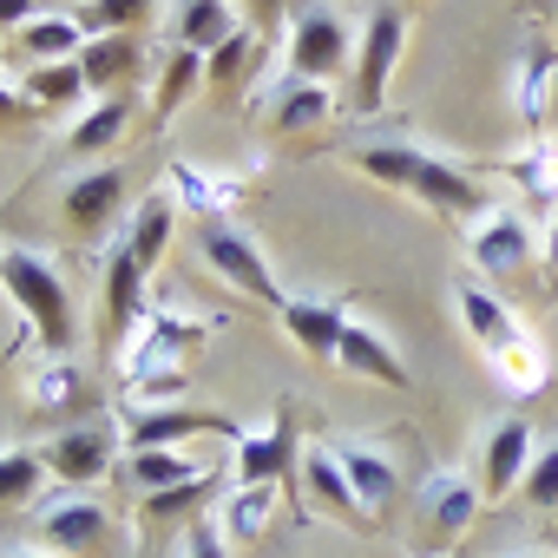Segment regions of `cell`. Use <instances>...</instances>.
<instances>
[{"label":"cell","instance_id":"cell-25","mask_svg":"<svg viewBox=\"0 0 558 558\" xmlns=\"http://www.w3.org/2000/svg\"><path fill=\"white\" fill-rule=\"evenodd\" d=\"M86 401V381H80V368L66 362V355H40L34 368H27V408L40 414V421H60V414H73Z\"/></svg>","mask_w":558,"mask_h":558},{"label":"cell","instance_id":"cell-16","mask_svg":"<svg viewBox=\"0 0 558 558\" xmlns=\"http://www.w3.org/2000/svg\"><path fill=\"white\" fill-rule=\"evenodd\" d=\"M106 506L99 499H86V493H73V499H53V506H40V538L60 551V558H86V551H99L106 545Z\"/></svg>","mask_w":558,"mask_h":558},{"label":"cell","instance_id":"cell-28","mask_svg":"<svg viewBox=\"0 0 558 558\" xmlns=\"http://www.w3.org/2000/svg\"><path fill=\"white\" fill-rule=\"evenodd\" d=\"M551 73H558V47L551 40H525L519 47V119H525L532 138L545 132V86H551Z\"/></svg>","mask_w":558,"mask_h":558},{"label":"cell","instance_id":"cell-34","mask_svg":"<svg viewBox=\"0 0 558 558\" xmlns=\"http://www.w3.org/2000/svg\"><path fill=\"white\" fill-rule=\"evenodd\" d=\"M125 473H132V486H138V499L145 493H165V486H184V480H197V473H210V466H191L178 447H132V460H125Z\"/></svg>","mask_w":558,"mask_h":558},{"label":"cell","instance_id":"cell-43","mask_svg":"<svg viewBox=\"0 0 558 558\" xmlns=\"http://www.w3.org/2000/svg\"><path fill=\"white\" fill-rule=\"evenodd\" d=\"M283 14H296V0H250V27H256L263 40L283 27Z\"/></svg>","mask_w":558,"mask_h":558},{"label":"cell","instance_id":"cell-11","mask_svg":"<svg viewBox=\"0 0 558 558\" xmlns=\"http://www.w3.org/2000/svg\"><path fill=\"white\" fill-rule=\"evenodd\" d=\"M290 506H296V512H329V519L368 525V512H362V499H355V486H349L336 447H310V453H303V473H296V486H290Z\"/></svg>","mask_w":558,"mask_h":558},{"label":"cell","instance_id":"cell-12","mask_svg":"<svg viewBox=\"0 0 558 558\" xmlns=\"http://www.w3.org/2000/svg\"><path fill=\"white\" fill-rule=\"evenodd\" d=\"M125 184H132L125 165H93V171H80V178L66 184V197H60L66 236H99V230L112 223V210L125 204Z\"/></svg>","mask_w":558,"mask_h":558},{"label":"cell","instance_id":"cell-45","mask_svg":"<svg viewBox=\"0 0 558 558\" xmlns=\"http://www.w3.org/2000/svg\"><path fill=\"white\" fill-rule=\"evenodd\" d=\"M545 263H551V283H558V210H551V250H545Z\"/></svg>","mask_w":558,"mask_h":558},{"label":"cell","instance_id":"cell-33","mask_svg":"<svg viewBox=\"0 0 558 558\" xmlns=\"http://www.w3.org/2000/svg\"><path fill=\"white\" fill-rule=\"evenodd\" d=\"M421 165H427V151L408 145V138H388V145H362L355 151V171H368L375 184H395V191H414Z\"/></svg>","mask_w":558,"mask_h":558},{"label":"cell","instance_id":"cell-27","mask_svg":"<svg viewBox=\"0 0 558 558\" xmlns=\"http://www.w3.org/2000/svg\"><path fill=\"white\" fill-rule=\"evenodd\" d=\"M138 66H145L138 34H99V40L80 53V73H86V86H93V93H112V86L138 80Z\"/></svg>","mask_w":558,"mask_h":558},{"label":"cell","instance_id":"cell-40","mask_svg":"<svg viewBox=\"0 0 558 558\" xmlns=\"http://www.w3.org/2000/svg\"><path fill=\"white\" fill-rule=\"evenodd\" d=\"M269 506H276V486H236V493L223 499V532L250 545V538L269 525Z\"/></svg>","mask_w":558,"mask_h":558},{"label":"cell","instance_id":"cell-9","mask_svg":"<svg viewBox=\"0 0 558 558\" xmlns=\"http://www.w3.org/2000/svg\"><path fill=\"white\" fill-rule=\"evenodd\" d=\"M336 119V99H329V86H316V80H276L269 93H263V132L269 138H283V145H296V138H316L323 125Z\"/></svg>","mask_w":558,"mask_h":558},{"label":"cell","instance_id":"cell-26","mask_svg":"<svg viewBox=\"0 0 558 558\" xmlns=\"http://www.w3.org/2000/svg\"><path fill=\"white\" fill-rule=\"evenodd\" d=\"M243 21H236V8L230 0H178V21H171V40L178 47H191V53H217L230 34H236Z\"/></svg>","mask_w":558,"mask_h":558},{"label":"cell","instance_id":"cell-37","mask_svg":"<svg viewBox=\"0 0 558 558\" xmlns=\"http://www.w3.org/2000/svg\"><path fill=\"white\" fill-rule=\"evenodd\" d=\"M151 8L158 0H86L80 8V34H138L145 21H151Z\"/></svg>","mask_w":558,"mask_h":558},{"label":"cell","instance_id":"cell-4","mask_svg":"<svg viewBox=\"0 0 558 558\" xmlns=\"http://www.w3.org/2000/svg\"><path fill=\"white\" fill-rule=\"evenodd\" d=\"M210 336V323H184L178 310H145V323L132 329L119 368L125 381H151V375H184V355Z\"/></svg>","mask_w":558,"mask_h":558},{"label":"cell","instance_id":"cell-17","mask_svg":"<svg viewBox=\"0 0 558 558\" xmlns=\"http://www.w3.org/2000/svg\"><path fill=\"white\" fill-rule=\"evenodd\" d=\"M283 336L303 349V355H316V362H336V349H342V329L355 323L342 303H323V296H290L283 310Z\"/></svg>","mask_w":558,"mask_h":558},{"label":"cell","instance_id":"cell-35","mask_svg":"<svg viewBox=\"0 0 558 558\" xmlns=\"http://www.w3.org/2000/svg\"><path fill=\"white\" fill-rule=\"evenodd\" d=\"M80 99H86V73H80V60H47V66L27 73V106L60 112V106H80Z\"/></svg>","mask_w":558,"mask_h":558},{"label":"cell","instance_id":"cell-31","mask_svg":"<svg viewBox=\"0 0 558 558\" xmlns=\"http://www.w3.org/2000/svg\"><path fill=\"white\" fill-rule=\"evenodd\" d=\"M171 223H178V197L171 191H158V197H145L138 204V217H132V236H125V250L145 263V276L165 263V250H171Z\"/></svg>","mask_w":558,"mask_h":558},{"label":"cell","instance_id":"cell-22","mask_svg":"<svg viewBox=\"0 0 558 558\" xmlns=\"http://www.w3.org/2000/svg\"><path fill=\"white\" fill-rule=\"evenodd\" d=\"M165 184H171L178 210H197V223H210V217L236 210V197H243V178H204V171H197V165H184V158H171V165H165Z\"/></svg>","mask_w":558,"mask_h":558},{"label":"cell","instance_id":"cell-3","mask_svg":"<svg viewBox=\"0 0 558 558\" xmlns=\"http://www.w3.org/2000/svg\"><path fill=\"white\" fill-rule=\"evenodd\" d=\"M401 53H408V0H375L355 47V112H381Z\"/></svg>","mask_w":558,"mask_h":558},{"label":"cell","instance_id":"cell-15","mask_svg":"<svg viewBox=\"0 0 558 558\" xmlns=\"http://www.w3.org/2000/svg\"><path fill=\"white\" fill-rule=\"evenodd\" d=\"M473 263L486 269V276H499V283H506V276H525L532 269V230H525V217L519 210H486L480 223H473Z\"/></svg>","mask_w":558,"mask_h":558},{"label":"cell","instance_id":"cell-48","mask_svg":"<svg viewBox=\"0 0 558 558\" xmlns=\"http://www.w3.org/2000/svg\"><path fill=\"white\" fill-rule=\"evenodd\" d=\"M551 532H558V525H551Z\"/></svg>","mask_w":558,"mask_h":558},{"label":"cell","instance_id":"cell-8","mask_svg":"<svg viewBox=\"0 0 558 558\" xmlns=\"http://www.w3.org/2000/svg\"><path fill=\"white\" fill-rule=\"evenodd\" d=\"M112 453H119L112 421H80V427H60V434L40 440L47 473L66 480V486H93V480H106V473H112Z\"/></svg>","mask_w":558,"mask_h":558},{"label":"cell","instance_id":"cell-39","mask_svg":"<svg viewBox=\"0 0 558 558\" xmlns=\"http://www.w3.org/2000/svg\"><path fill=\"white\" fill-rule=\"evenodd\" d=\"M80 21H27L21 27V53H34V66H47V60H73L80 53Z\"/></svg>","mask_w":558,"mask_h":558},{"label":"cell","instance_id":"cell-2","mask_svg":"<svg viewBox=\"0 0 558 558\" xmlns=\"http://www.w3.org/2000/svg\"><path fill=\"white\" fill-rule=\"evenodd\" d=\"M197 256L223 276V283L236 290V296H250V303H263V310H283L290 296L276 290V276H269V263H263V250L230 223V217H210V223H197Z\"/></svg>","mask_w":558,"mask_h":558},{"label":"cell","instance_id":"cell-30","mask_svg":"<svg viewBox=\"0 0 558 558\" xmlns=\"http://www.w3.org/2000/svg\"><path fill=\"white\" fill-rule=\"evenodd\" d=\"M125 125H132V99H125V93H112L106 106H93V112L66 132V151H73V158H106V151L125 138Z\"/></svg>","mask_w":558,"mask_h":558},{"label":"cell","instance_id":"cell-20","mask_svg":"<svg viewBox=\"0 0 558 558\" xmlns=\"http://www.w3.org/2000/svg\"><path fill=\"white\" fill-rule=\"evenodd\" d=\"M336 460H342V473H349V486H355V499H362V512H368V519H381V512L401 499V473H395V460H388L381 447L342 440V447H336Z\"/></svg>","mask_w":558,"mask_h":558},{"label":"cell","instance_id":"cell-47","mask_svg":"<svg viewBox=\"0 0 558 558\" xmlns=\"http://www.w3.org/2000/svg\"><path fill=\"white\" fill-rule=\"evenodd\" d=\"M545 14H551V27H558V8H545Z\"/></svg>","mask_w":558,"mask_h":558},{"label":"cell","instance_id":"cell-5","mask_svg":"<svg viewBox=\"0 0 558 558\" xmlns=\"http://www.w3.org/2000/svg\"><path fill=\"white\" fill-rule=\"evenodd\" d=\"M283 53H290V73L296 80H329V73H342V60H349V27H342V14L329 8V0H303V8L290 14V34H283Z\"/></svg>","mask_w":558,"mask_h":558},{"label":"cell","instance_id":"cell-46","mask_svg":"<svg viewBox=\"0 0 558 558\" xmlns=\"http://www.w3.org/2000/svg\"><path fill=\"white\" fill-rule=\"evenodd\" d=\"M0 558H60V551H0Z\"/></svg>","mask_w":558,"mask_h":558},{"label":"cell","instance_id":"cell-14","mask_svg":"<svg viewBox=\"0 0 558 558\" xmlns=\"http://www.w3.org/2000/svg\"><path fill=\"white\" fill-rule=\"evenodd\" d=\"M532 421H499L493 434H486V447H480V493H486V506H506L519 486H525V466H532Z\"/></svg>","mask_w":558,"mask_h":558},{"label":"cell","instance_id":"cell-6","mask_svg":"<svg viewBox=\"0 0 558 558\" xmlns=\"http://www.w3.org/2000/svg\"><path fill=\"white\" fill-rule=\"evenodd\" d=\"M414 197H421L434 217L466 223V230L493 210V197H486V165H460V158H440V151H427V165H421V178H414Z\"/></svg>","mask_w":558,"mask_h":558},{"label":"cell","instance_id":"cell-21","mask_svg":"<svg viewBox=\"0 0 558 558\" xmlns=\"http://www.w3.org/2000/svg\"><path fill=\"white\" fill-rule=\"evenodd\" d=\"M453 310H460L466 336H473L486 355H499V349H512V342L525 336V329L512 323V310H506V303H499L486 283H460V290H453Z\"/></svg>","mask_w":558,"mask_h":558},{"label":"cell","instance_id":"cell-18","mask_svg":"<svg viewBox=\"0 0 558 558\" xmlns=\"http://www.w3.org/2000/svg\"><path fill=\"white\" fill-rule=\"evenodd\" d=\"M145 323V263L119 243L106 256V342H132V329Z\"/></svg>","mask_w":558,"mask_h":558},{"label":"cell","instance_id":"cell-32","mask_svg":"<svg viewBox=\"0 0 558 558\" xmlns=\"http://www.w3.org/2000/svg\"><path fill=\"white\" fill-rule=\"evenodd\" d=\"M486 171H506L532 204H545V210H558V145H545V138H532L519 158H506V165H486Z\"/></svg>","mask_w":558,"mask_h":558},{"label":"cell","instance_id":"cell-10","mask_svg":"<svg viewBox=\"0 0 558 558\" xmlns=\"http://www.w3.org/2000/svg\"><path fill=\"white\" fill-rule=\"evenodd\" d=\"M236 480L243 486H296V401H276V427L269 434H243L236 440Z\"/></svg>","mask_w":558,"mask_h":558},{"label":"cell","instance_id":"cell-1","mask_svg":"<svg viewBox=\"0 0 558 558\" xmlns=\"http://www.w3.org/2000/svg\"><path fill=\"white\" fill-rule=\"evenodd\" d=\"M0 290L14 296V310L34 329L40 355H66L73 349V303H66L60 269L40 250H0Z\"/></svg>","mask_w":558,"mask_h":558},{"label":"cell","instance_id":"cell-23","mask_svg":"<svg viewBox=\"0 0 558 558\" xmlns=\"http://www.w3.org/2000/svg\"><path fill=\"white\" fill-rule=\"evenodd\" d=\"M210 493H217V473H197V480H184V486L145 493V499H138V538H151V532H165V525H197Z\"/></svg>","mask_w":558,"mask_h":558},{"label":"cell","instance_id":"cell-36","mask_svg":"<svg viewBox=\"0 0 558 558\" xmlns=\"http://www.w3.org/2000/svg\"><path fill=\"white\" fill-rule=\"evenodd\" d=\"M493 362V381L506 388V395H519V401H532V395H545V355L519 336L512 349H499V355H486Z\"/></svg>","mask_w":558,"mask_h":558},{"label":"cell","instance_id":"cell-42","mask_svg":"<svg viewBox=\"0 0 558 558\" xmlns=\"http://www.w3.org/2000/svg\"><path fill=\"white\" fill-rule=\"evenodd\" d=\"M184 558H230V551H223V532H217L210 519H197V525L184 532Z\"/></svg>","mask_w":558,"mask_h":558},{"label":"cell","instance_id":"cell-7","mask_svg":"<svg viewBox=\"0 0 558 558\" xmlns=\"http://www.w3.org/2000/svg\"><path fill=\"white\" fill-rule=\"evenodd\" d=\"M486 506V493H480V480H466L460 466H440L427 486H421V538H427V551H447L453 538H466V525H473V512Z\"/></svg>","mask_w":558,"mask_h":558},{"label":"cell","instance_id":"cell-19","mask_svg":"<svg viewBox=\"0 0 558 558\" xmlns=\"http://www.w3.org/2000/svg\"><path fill=\"white\" fill-rule=\"evenodd\" d=\"M256 66H263V34L243 21V27H236V34L204 60V93H210V106H223V112H230V106L243 99V86L256 80Z\"/></svg>","mask_w":558,"mask_h":558},{"label":"cell","instance_id":"cell-44","mask_svg":"<svg viewBox=\"0 0 558 558\" xmlns=\"http://www.w3.org/2000/svg\"><path fill=\"white\" fill-rule=\"evenodd\" d=\"M34 21V0H0V27H27Z\"/></svg>","mask_w":558,"mask_h":558},{"label":"cell","instance_id":"cell-38","mask_svg":"<svg viewBox=\"0 0 558 558\" xmlns=\"http://www.w3.org/2000/svg\"><path fill=\"white\" fill-rule=\"evenodd\" d=\"M47 480V460L34 447H0V506H27Z\"/></svg>","mask_w":558,"mask_h":558},{"label":"cell","instance_id":"cell-41","mask_svg":"<svg viewBox=\"0 0 558 558\" xmlns=\"http://www.w3.org/2000/svg\"><path fill=\"white\" fill-rule=\"evenodd\" d=\"M519 499L532 506V512H551L558 519V434L532 453V466H525V486H519Z\"/></svg>","mask_w":558,"mask_h":558},{"label":"cell","instance_id":"cell-24","mask_svg":"<svg viewBox=\"0 0 558 558\" xmlns=\"http://www.w3.org/2000/svg\"><path fill=\"white\" fill-rule=\"evenodd\" d=\"M336 368H349V375H362V381H381V388H408V368H401V355L368 329V323H349L342 329V349H336Z\"/></svg>","mask_w":558,"mask_h":558},{"label":"cell","instance_id":"cell-29","mask_svg":"<svg viewBox=\"0 0 558 558\" xmlns=\"http://www.w3.org/2000/svg\"><path fill=\"white\" fill-rule=\"evenodd\" d=\"M197 86H204V53L171 47L165 73H158V93H151V125H171V119L191 106V93H197Z\"/></svg>","mask_w":558,"mask_h":558},{"label":"cell","instance_id":"cell-13","mask_svg":"<svg viewBox=\"0 0 558 558\" xmlns=\"http://www.w3.org/2000/svg\"><path fill=\"white\" fill-rule=\"evenodd\" d=\"M191 434H217V440H243V427L230 421V414H217V408H132L125 414V440L132 447H178V440H191Z\"/></svg>","mask_w":558,"mask_h":558}]
</instances>
